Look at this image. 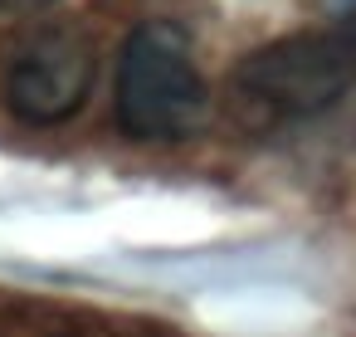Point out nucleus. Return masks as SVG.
<instances>
[{"mask_svg":"<svg viewBox=\"0 0 356 337\" xmlns=\"http://www.w3.org/2000/svg\"><path fill=\"white\" fill-rule=\"evenodd\" d=\"M210 113V88L195 64L191 40L166 25L147 20L118 64V123L137 142H181Z\"/></svg>","mask_w":356,"mask_h":337,"instance_id":"2","label":"nucleus"},{"mask_svg":"<svg viewBox=\"0 0 356 337\" xmlns=\"http://www.w3.org/2000/svg\"><path fill=\"white\" fill-rule=\"evenodd\" d=\"M234 103L259 127H283L327 113L356 84V35L312 30L254 49L234 69Z\"/></svg>","mask_w":356,"mask_h":337,"instance_id":"1","label":"nucleus"},{"mask_svg":"<svg viewBox=\"0 0 356 337\" xmlns=\"http://www.w3.org/2000/svg\"><path fill=\"white\" fill-rule=\"evenodd\" d=\"M93 79H98V54L83 30L69 25L40 30L6 64V108L30 127H49L88 103Z\"/></svg>","mask_w":356,"mask_h":337,"instance_id":"3","label":"nucleus"},{"mask_svg":"<svg viewBox=\"0 0 356 337\" xmlns=\"http://www.w3.org/2000/svg\"><path fill=\"white\" fill-rule=\"evenodd\" d=\"M54 6V0H0V10H10V15H30V10H44Z\"/></svg>","mask_w":356,"mask_h":337,"instance_id":"4","label":"nucleus"}]
</instances>
